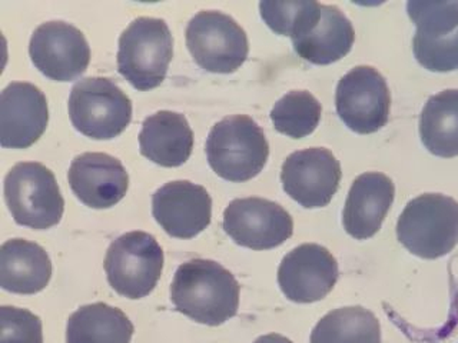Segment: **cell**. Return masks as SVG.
Here are the masks:
<instances>
[{"label":"cell","mask_w":458,"mask_h":343,"mask_svg":"<svg viewBox=\"0 0 458 343\" xmlns=\"http://www.w3.org/2000/svg\"><path fill=\"white\" fill-rule=\"evenodd\" d=\"M420 136L436 156H458V89L443 90L427 100L420 116Z\"/></svg>","instance_id":"cell-22"},{"label":"cell","mask_w":458,"mask_h":343,"mask_svg":"<svg viewBox=\"0 0 458 343\" xmlns=\"http://www.w3.org/2000/svg\"><path fill=\"white\" fill-rule=\"evenodd\" d=\"M338 276V262L327 247L304 243L286 254L279 264L278 285L291 302L312 304L334 289Z\"/></svg>","instance_id":"cell-13"},{"label":"cell","mask_w":458,"mask_h":343,"mask_svg":"<svg viewBox=\"0 0 458 343\" xmlns=\"http://www.w3.org/2000/svg\"><path fill=\"white\" fill-rule=\"evenodd\" d=\"M395 188L393 180L379 172L358 176L351 186L343 212L345 232L354 239H369L383 226L393 206Z\"/></svg>","instance_id":"cell-17"},{"label":"cell","mask_w":458,"mask_h":343,"mask_svg":"<svg viewBox=\"0 0 458 343\" xmlns=\"http://www.w3.org/2000/svg\"><path fill=\"white\" fill-rule=\"evenodd\" d=\"M4 192L7 209L18 225L45 230L62 221L64 197L54 172L42 163L14 164L4 178Z\"/></svg>","instance_id":"cell-5"},{"label":"cell","mask_w":458,"mask_h":343,"mask_svg":"<svg viewBox=\"0 0 458 343\" xmlns=\"http://www.w3.org/2000/svg\"><path fill=\"white\" fill-rule=\"evenodd\" d=\"M152 214L172 238L192 239L211 223L212 199L204 186L175 180L154 193Z\"/></svg>","instance_id":"cell-14"},{"label":"cell","mask_w":458,"mask_h":343,"mask_svg":"<svg viewBox=\"0 0 458 343\" xmlns=\"http://www.w3.org/2000/svg\"><path fill=\"white\" fill-rule=\"evenodd\" d=\"M192 149V129L183 114L161 111L143 121L140 150L150 162L164 168H178L190 159Z\"/></svg>","instance_id":"cell-18"},{"label":"cell","mask_w":458,"mask_h":343,"mask_svg":"<svg viewBox=\"0 0 458 343\" xmlns=\"http://www.w3.org/2000/svg\"><path fill=\"white\" fill-rule=\"evenodd\" d=\"M104 266L114 292L128 299H142L161 279L164 250L154 236L133 230L111 243Z\"/></svg>","instance_id":"cell-7"},{"label":"cell","mask_w":458,"mask_h":343,"mask_svg":"<svg viewBox=\"0 0 458 343\" xmlns=\"http://www.w3.org/2000/svg\"><path fill=\"white\" fill-rule=\"evenodd\" d=\"M240 290L235 276L218 262L191 259L176 269L171 300L192 321L219 326L238 314Z\"/></svg>","instance_id":"cell-1"},{"label":"cell","mask_w":458,"mask_h":343,"mask_svg":"<svg viewBox=\"0 0 458 343\" xmlns=\"http://www.w3.org/2000/svg\"><path fill=\"white\" fill-rule=\"evenodd\" d=\"M401 245L415 256L438 259L458 243V202L441 193L410 200L397 223Z\"/></svg>","instance_id":"cell-3"},{"label":"cell","mask_w":458,"mask_h":343,"mask_svg":"<svg viewBox=\"0 0 458 343\" xmlns=\"http://www.w3.org/2000/svg\"><path fill=\"white\" fill-rule=\"evenodd\" d=\"M52 278V262L38 243L11 239L0 247V286L7 292L35 295Z\"/></svg>","instance_id":"cell-20"},{"label":"cell","mask_w":458,"mask_h":343,"mask_svg":"<svg viewBox=\"0 0 458 343\" xmlns=\"http://www.w3.org/2000/svg\"><path fill=\"white\" fill-rule=\"evenodd\" d=\"M69 116L82 135L114 139L132 121V102L111 79L86 78L72 88Z\"/></svg>","instance_id":"cell-6"},{"label":"cell","mask_w":458,"mask_h":343,"mask_svg":"<svg viewBox=\"0 0 458 343\" xmlns=\"http://www.w3.org/2000/svg\"><path fill=\"white\" fill-rule=\"evenodd\" d=\"M135 326L111 305H85L73 312L66 325V343H129Z\"/></svg>","instance_id":"cell-21"},{"label":"cell","mask_w":458,"mask_h":343,"mask_svg":"<svg viewBox=\"0 0 458 343\" xmlns=\"http://www.w3.org/2000/svg\"><path fill=\"white\" fill-rule=\"evenodd\" d=\"M310 343H383L381 326L365 307H340L315 325Z\"/></svg>","instance_id":"cell-23"},{"label":"cell","mask_w":458,"mask_h":343,"mask_svg":"<svg viewBox=\"0 0 458 343\" xmlns=\"http://www.w3.org/2000/svg\"><path fill=\"white\" fill-rule=\"evenodd\" d=\"M254 343H293L285 336L278 333H269V335L259 336Z\"/></svg>","instance_id":"cell-28"},{"label":"cell","mask_w":458,"mask_h":343,"mask_svg":"<svg viewBox=\"0 0 458 343\" xmlns=\"http://www.w3.org/2000/svg\"><path fill=\"white\" fill-rule=\"evenodd\" d=\"M354 40V26L344 12L334 4H322L321 14L312 28L293 39V45L304 61L331 64L350 54Z\"/></svg>","instance_id":"cell-19"},{"label":"cell","mask_w":458,"mask_h":343,"mask_svg":"<svg viewBox=\"0 0 458 343\" xmlns=\"http://www.w3.org/2000/svg\"><path fill=\"white\" fill-rule=\"evenodd\" d=\"M205 150L212 171L228 182L254 179L269 156L264 130L247 114H233L215 123Z\"/></svg>","instance_id":"cell-2"},{"label":"cell","mask_w":458,"mask_h":343,"mask_svg":"<svg viewBox=\"0 0 458 343\" xmlns=\"http://www.w3.org/2000/svg\"><path fill=\"white\" fill-rule=\"evenodd\" d=\"M341 176L340 162L326 147L293 152L281 169L286 195L307 209L327 206L340 188Z\"/></svg>","instance_id":"cell-12"},{"label":"cell","mask_w":458,"mask_h":343,"mask_svg":"<svg viewBox=\"0 0 458 343\" xmlns=\"http://www.w3.org/2000/svg\"><path fill=\"white\" fill-rule=\"evenodd\" d=\"M319 2H261L262 19L271 30L297 39L314 25L321 13Z\"/></svg>","instance_id":"cell-25"},{"label":"cell","mask_w":458,"mask_h":343,"mask_svg":"<svg viewBox=\"0 0 458 343\" xmlns=\"http://www.w3.org/2000/svg\"><path fill=\"white\" fill-rule=\"evenodd\" d=\"M186 46L199 68L211 73H233L250 52L248 36L235 19L218 11H202L186 26Z\"/></svg>","instance_id":"cell-8"},{"label":"cell","mask_w":458,"mask_h":343,"mask_svg":"<svg viewBox=\"0 0 458 343\" xmlns=\"http://www.w3.org/2000/svg\"><path fill=\"white\" fill-rule=\"evenodd\" d=\"M0 343H43L39 316L21 307H0Z\"/></svg>","instance_id":"cell-27"},{"label":"cell","mask_w":458,"mask_h":343,"mask_svg":"<svg viewBox=\"0 0 458 343\" xmlns=\"http://www.w3.org/2000/svg\"><path fill=\"white\" fill-rule=\"evenodd\" d=\"M322 106L307 90H291L272 107L271 121L276 132L301 139L311 135L321 121Z\"/></svg>","instance_id":"cell-24"},{"label":"cell","mask_w":458,"mask_h":343,"mask_svg":"<svg viewBox=\"0 0 458 343\" xmlns=\"http://www.w3.org/2000/svg\"><path fill=\"white\" fill-rule=\"evenodd\" d=\"M172 56L174 38L164 19H135L119 38V73L142 92L164 82Z\"/></svg>","instance_id":"cell-4"},{"label":"cell","mask_w":458,"mask_h":343,"mask_svg":"<svg viewBox=\"0 0 458 343\" xmlns=\"http://www.w3.org/2000/svg\"><path fill=\"white\" fill-rule=\"evenodd\" d=\"M335 106L352 132H378L390 118L391 93L386 79L372 66H355L336 86Z\"/></svg>","instance_id":"cell-9"},{"label":"cell","mask_w":458,"mask_h":343,"mask_svg":"<svg viewBox=\"0 0 458 343\" xmlns=\"http://www.w3.org/2000/svg\"><path fill=\"white\" fill-rule=\"evenodd\" d=\"M49 121L47 96L32 83L12 82L0 95V143L26 149L39 140Z\"/></svg>","instance_id":"cell-15"},{"label":"cell","mask_w":458,"mask_h":343,"mask_svg":"<svg viewBox=\"0 0 458 343\" xmlns=\"http://www.w3.org/2000/svg\"><path fill=\"white\" fill-rule=\"evenodd\" d=\"M224 230L240 247L252 250L274 249L293 233L291 214L281 205L264 197H242L224 212Z\"/></svg>","instance_id":"cell-10"},{"label":"cell","mask_w":458,"mask_h":343,"mask_svg":"<svg viewBox=\"0 0 458 343\" xmlns=\"http://www.w3.org/2000/svg\"><path fill=\"white\" fill-rule=\"evenodd\" d=\"M412 52L422 68L431 71H453L458 69V28L436 38L414 35Z\"/></svg>","instance_id":"cell-26"},{"label":"cell","mask_w":458,"mask_h":343,"mask_svg":"<svg viewBox=\"0 0 458 343\" xmlns=\"http://www.w3.org/2000/svg\"><path fill=\"white\" fill-rule=\"evenodd\" d=\"M69 185L83 205L107 209L119 204L129 188V175L116 157L99 152L79 155L68 172Z\"/></svg>","instance_id":"cell-16"},{"label":"cell","mask_w":458,"mask_h":343,"mask_svg":"<svg viewBox=\"0 0 458 343\" xmlns=\"http://www.w3.org/2000/svg\"><path fill=\"white\" fill-rule=\"evenodd\" d=\"M36 69L56 82H72L89 66L90 47L78 28L62 21L38 26L29 43Z\"/></svg>","instance_id":"cell-11"}]
</instances>
